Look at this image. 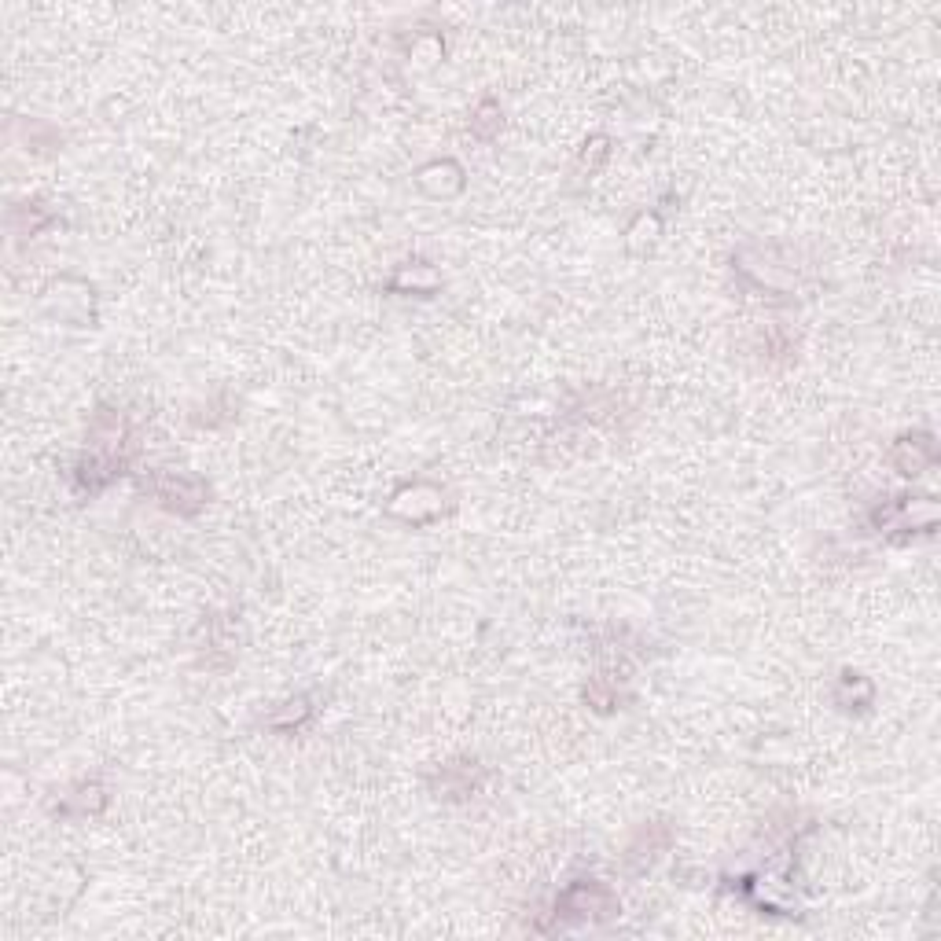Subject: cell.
Returning <instances> with one entry per match:
<instances>
[{
    "instance_id": "cell-7",
    "label": "cell",
    "mask_w": 941,
    "mask_h": 941,
    "mask_svg": "<svg viewBox=\"0 0 941 941\" xmlns=\"http://www.w3.org/2000/svg\"><path fill=\"white\" fill-rule=\"evenodd\" d=\"M835 703L846 706V710H864V706L872 703V681L868 677H861V673H853V669H846L839 677V692H835Z\"/></svg>"
},
{
    "instance_id": "cell-9",
    "label": "cell",
    "mask_w": 941,
    "mask_h": 941,
    "mask_svg": "<svg viewBox=\"0 0 941 941\" xmlns=\"http://www.w3.org/2000/svg\"><path fill=\"white\" fill-rule=\"evenodd\" d=\"M471 129H475V137H482V140L497 137V133H500V107H497V103H493V100L478 103L475 118H471Z\"/></svg>"
},
{
    "instance_id": "cell-5",
    "label": "cell",
    "mask_w": 941,
    "mask_h": 941,
    "mask_svg": "<svg viewBox=\"0 0 941 941\" xmlns=\"http://www.w3.org/2000/svg\"><path fill=\"white\" fill-rule=\"evenodd\" d=\"M390 287L401 291V295H431L434 287H438V273H434L427 261H405L394 273Z\"/></svg>"
},
{
    "instance_id": "cell-4",
    "label": "cell",
    "mask_w": 941,
    "mask_h": 941,
    "mask_svg": "<svg viewBox=\"0 0 941 941\" xmlns=\"http://www.w3.org/2000/svg\"><path fill=\"white\" fill-rule=\"evenodd\" d=\"M890 464L901 471V475L916 478L923 475L927 467L938 464V449H934V438L930 434H908L901 442H894L890 449Z\"/></svg>"
},
{
    "instance_id": "cell-1",
    "label": "cell",
    "mask_w": 941,
    "mask_h": 941,
    "mask_svg": "<svg viewBox=\"0 0 941 941\" xmlns=\"http://www.w3.org/2000/svg\"><path fill=\"white\" fill-rule=\"evenodd\" d=\"M618 912V897H614L611 886L596 883V879H581V883H570L556 901V916L563 923H600V919L614 916Z\"/></svg>"
},
{
    "instance_id": "cell-8",
    "label": "cell",
    "mask_w": 941,
    "mask_h": 941,
    "mask_svg": "<svg viewBox=\"0 0 941 941\" xmlns=\"http://www.w3.org/2000/svg\"><path fill=\"white\" fill-rule=\"evenodd\" d=\"M309 714H313L309 699H291V703H284L280 710H273V714L265 717V721H269V728H276V732H291V728L302 725Z\"/></svg>"
},
{
    "instance_id": "cell-2",
    "label": "cell",
    "mask_w": 941,
    "mask_h": 941,
    "mask_svg": "<svg viewBox=\"0 0 941 941\" xmlns=\"http://www.w3.org/2000/svg\"><path fill=\"white\" fill-rule=\"evenodd\" d=\"M148 489L166 504L170 511H181V515H195V511L206 504V486L195 475H181V471H159L151 475Z\"/></svg>"
},
{
    "instance_id": "cell-3",
    "label": "cell",
    "mask_w": 941,
    "mask_h": 941,
    "mask_svg": "<svg viewBox=\"0 0 941 941\" xmlns=\"http://www.w3.org/2000/svg\"><path fill=\"white\" fill-rule=\"evenodd\" d=\"M438 511H442V489L427 486V482H412L409 489L394 493V500H390V515L412 522V526L431 522Z\"/></svg>"
},
{
    "instance_id": "cell-6",
    "label": "cell",
    "mask_w": 941,
    "mask_h": 941,
    "mask_svg": "<svg viewBox=\"0 0 941 941\" xmlns=\"http://www.w3.org/2000/svg\"><path fill=\"white\" fill-rule=\"evenodd\" d=\"M103 805H107V794H103L100 783H78L74 791L63 794L59 813L63 817H89V813H100Z\"/></svg>"
}]
</instances>
